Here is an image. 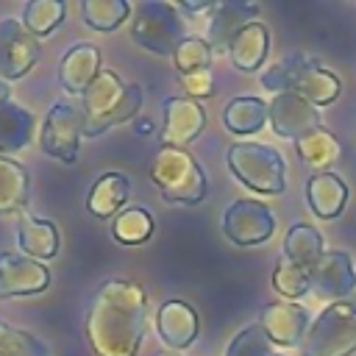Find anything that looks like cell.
Here are the masks:
<instances>
[{"label":"cell","mask_w":356,"mask_h":356,"mask_svg":"<svg viewBox=\"0 0 356 356\" xmlns=\"http://www.w3.org/2000/svg\"><path fill=\"white\" fill-rule=\"evenodd\" d=\"M267 120L281 139H292V142H298L309 131L320 128L317 106H312L309 100H303L300 95H292V92H281L267 103Z\"/></svg>","instance_id":"cell-11"},{"label":"cell","mask_w":356,"mask_h":356,"mask_svg":"<svg viewBox=\"0 0 356 356\" xmlns=\"http://www.w3.org/2000/svg\"><path fill=\"white\" fill-rule=\"evenodd\" d=\"M172 61H175V70H178L181 75L197 72V70H209L211 47H209V42L200 39V36H186V39L175 47Z\"/></svg>","instance_id":"cell-33"},{"label":"cell","mask_w":356,"mask_h":356,"mask_svg":"<svg viewBox=\"0 0 356 356\" xmlns=\"http://www.w3.org/2000/svg\"><path fill=\"white\" fill-rule=\"evenodd\" d=\"M111 234H114V239L122 242V245H139V242H145V239L153 234V217H150V211H145V209H139V206L125 209V211L114 220Z\"/></svg>","instance_id":"cell-31"},{"label":"cell","mask_w":356,"mask_h":356,"mask_svg":"<svg viewBox=\"0 0 356 356\" xmlns=\"http://www.w3.org/2000/svg\"><path fill=\"white\" fill-rule=\"evenodd\" d=\"M259 325L264 328L267 339L284 348H292L303 339L309 325V312L298 303H267L261 309Z\"/></svg>","instance_id":"cell-15"},{"label":"cell","mask_w":356,"mask_h":356,"mask_svg":"<svg viewBox=\"0 0 356 356\" xmlns=\"http://www.w3.org/2000/svg\"><path fill=\"white\" fill-rule=\"evenodd\" d=\"M81 136H83V108H78L70 100H56L42 122V134H39L42 150L64 164H72L78 159Z\"/></svg>","instance_id":"cell-8"},{"label":"cell","mask_w":356,"mask_h":356,"mask_svg":"<svg viewBox=\"0 0 356 356\" xmlns=\"http://www.w3.org/2000/svg\"><path fill=\"white\" fill-rule=\"evenodd\" d=\"M161 111H164V122H161V134H159L161 147L186 150V145H192L206 125L203 106L189 97H167Z\"/></svg>","instance_id":"cell-12"},{"label":"cell","mask_w":356,"mask_h":356,"mask_svg":"<svg viewBox=\"0 0 356 356\" xmlns=\"http://www.w3.org/2000/svg\"><path fill=\"white\" fill-rule=\"evenodd\" d=\"M222 122L231 134H256L267 122V103L261 97H234L222 111Z\"/></svg>","instance_id":"cell-26"},{"label":"cell","mask_w":356,"mask_h":356,"mask_svg":"<svg viewBox=\"0 0 356 356\" xmlns=\"http://www.w3.org/2000/svg\"><path fill=\"white\" fill-rule=\"evenodd\" d=\"M147 325V295L139 284L108 278L86 312V339L95 356H136Z\"/></svg>","instance_id":"cell-1"},{"label":"cell","mask_w":356,"mask_h":356,"mask_svg":"<svg viewBox=\"0 0 356 356\" xmlns=\"http://www.w3.org/2000/svg\"><path fill=\"white\" fill-rule=\"evenodd\" d=\"M178 81H181L184 92L189 95V100H195V97H211V95H214V75H211V70L186 72V75H181Z\"/></svg>","instance_id":"cell-35"},{"label":"cell","mask_w":356,"mask_h":356,"mask_svg":"<svg viewBox=\"0 0 356 356\" xmlns=\"http://www.w3.org/2000/svg\"><path fill=\"white\" fill-rule=\"evenodd\" d=\"M273 356H278V353H273Z\"/></svg>","instance_id":"cell-38"},{"label":"cell","mask_w":356,"mask_h":356,"mask_svg":"<svg viewBox=\"0 0 356 356\" xmlns=\"http://www.w3.org/2000/svg\"><path fill=\"white\" fill-rule=\"evenodd\" d=\"M323 253H325V250H323V236H320L317 228H312V225H306V222H298V225H292V228L286 231V236H284V250H281L284 259H289V261H295V264L312 270V267L320 261Z\"/></svg>","instance_id":"cell-25"},{"label":"cell","mask_w":356,"mask_h":356,"mask_svg":"<svg viewBox=\"0 0 356 356\" xmlns=\"http://www.w3.org/2000/svg\"><path fill=\"white\" fill-rule=\"evenodd\" d=\"M33 131H36V120L25 106L14 100L0 106V156L28 147L33 139Z\"/></svg>","instance_id":"cell-21"},{"label":"cell","mask_w":356,"mask_h":356,"mask_svg":"<svg viewBox=\"0 0 356 356\" xmlns=\"http://www.w3.org/2000/svg\"><path fill=\"white\" fill-rule=\"evenodd\" d=\"M39 53H42L39 39L28 33V28L19 19L14 17L0 19V78L3 81H17L28 75L39 61Z\"/></svg>","instance_id":"cell-10"},{"label":"cell","mask_w":356,"mask_h":356,"mask_svg":"<svg viewBox=\"0 0 356 356\" xmlns=\"http://www.w3.org/2000/svg\"><path fill=\"white\" fill-rule=\"evenodd\" d=\"M11 97H8V86H6V81L0 78V106H6Z\"/></svg>","instance_id":"cell-36"},{"label":"cell","mask_w":356,"mask_h":356,"mask_svg":"<svg viewBox=\"0 0 356 356\" xmlns=\"http://www.w3.org/2000/svg\"><path fill=\"white\" fill-rule=\"evenodd\" d=\"M306 203L320 220H334L348 203V186L334 172H314L306 181Z\"/></svg>","instance_id":"cell-20"},{"label":"cell","mask_w":356,"mask_h":356,"mask_svg":"<svg viewBox=\"0 0 356 356\" xmlns=\"http://www.w3.org/2000/svg\"><path fill=\"white\" fill-rule=\"evenodd\" d=\"M273 286H275V292H281L289 300L303 298L309 292V286H312V270L278 256L275 270H273Z\"/></svg>","instance_id":"cell-30"},{"label":"cell","mask_w":356,"mask_h":356,"mask_svg":"<svg viewBox=\"0 0 356 356\" xmlns=\"http://www.w3.org/2000/svg\"><path fill=\"white\" fill-rule=\"evenodd\" d=\"M225 356H273V342L267 339L264 328L259 323L245 325L228 345Z\"/></svg>","instance_id":"cell-34"},{"label":"cell","mask_w":356,"mask_h":356,"mask_svg":"<svg viewBox=\"0 0 356 356\" xmlns=\"http://www.w3.org/2000/svg\"><path fill=\"white\" fill-rule=\"evenodd\" d=\"M64 14H67L64 0H31L22 8V25L28 28V33L39 39V36L53 33L61 25Z\"/></svg>","instance_id":"cell-28"},{"label":"cell","mask_w":356,"mask_h":356,"mask_svg":"<svg viewBox=\"0 0 356 356\" xmlns=\"http://www.w3.org/2000/svg\"><path fill=\"white\" fill-rule=\"evenodd\" d=\"M50 284V273L42 261L19 253H0V300L39 295Z\"/></svg>","instance_id":"cell-13"},{"label":"cell","mask_w":356,"mask_h":356,"mask_svg":"<svg viewBox=\"0 0 356 356\" xmlns=\"http://www.w3.org/2000/svg\"><path fill=\"white\" fill-rule=\"evenodd\" d=\"M17 245L31 259H53L58 253V228L42 217H22L17 225Z\"/></svg>","instance_id":"cell-23"},{"label":"cell","mask_w":356,"mask_h":356,"mask_svg":"<svg viewBox=\"0 0 356 356\" xmlns=\"http://www.w3.org/2000/svg\"><path fill=\"white\" fill-rule=\"evenodd\" d=\"M261 86L273 89L275 95H281V92L300 95L312 106L334 103L339 97V89H342L339 78L334 72H328L323 64H317L314 58H309L306 53L284 56L281 61L267 67L261 72Z\"/></svg>","instance_id":"cell-3"},{"label":"cell","mask_w":356,"mask_h":356,"mask_svg":"<svg viewBox=\"0 0 356 356\" xmlns=\"http://www.w3.org/2000/svg\"><path fill=\"white\" fill-rule=\"evenodd\" d=\"M275 231V217L267 209V203L261 200H234L225 214H222V234L234 242V245H261L273 236Z\"/></svg>","instance_id":"cell-9"},{"label":"cell","mask_w":356,"mask_h":356,"mask_svg":"<svg viewBox=\"0 0 356 356\" xmlns=\"http://www.w3.org/2000/svg\"><path fill=\"white\" fill-rule=\"evenodd\" d=\"M270 53V31L264 22L245 25L228 44V58L239 72H256Z\"/></svg>","instance_id":"cell-19"},{"label":"cell","mask_w":356,"mask_h":356,"mask_svg":"<svg viewBox=\"0 0 356 356\" xmlns=\"http://www.w3.org/2000/svg\"><path fill=\"white\" fill-rule=\"evenodd\" d=\"M356 353V303L337 300L325 306L303 334L300 356H350Z\"/></svg>","instance_id":"cell-6"},{"label":"cell","mask_w":356,"mask_h":356,"mask_svg":"<svg viewBox=\"0 0 356 356\" xmlns=\"http://www.w3.org/2000/svg\"><path fill=\"white\" fill-rule=\"evenodd\" d=\"M81 14H83V22L95 31H117L128 14H131V6L125 0H83L81 3Z\"/></svg>","instance_id":"cell-29"},{"label":"cell","mask_w":356,"mask_h":356,"mask_svg":"<svg viewBox=\"0 0 356 356\" xmlns=\"http://www.w3.org/2000/svg\"><path fill=\"white\" fill-rule=\"evenodd\" d=\"M156 328L167 348H189L197 337V312L184 300H167L156 314Z\"/></svg>","instance_id":"cell-17"},{"label":"cell","mask_w":356,"mask_h":356,"mask_svg":"<svg viewBox=\"0 0 356 356\" xmlns=\"http://www.w3.org/2000/svg\"><path fill=\"white\" fill-rule=\"evenodd\" d=\"M150 181L167 203L195 206L206 197V172L195 156L181 147H159L150 164Z\"/></svg>","instance_id":"cell-4"},{"label":"cell","mask_w":356,"mask_h":356,"mask_svg":"<svg viewBox=\"0 0 356 356\" xmlns=\"http://www.w3.org/2000/svg\"><path fill=\"white\" fill-rule=\"evenodd\" d=\"M0 356H50V348L31 331L0 320Z\"/></svg>","instance_id":"cell-32"},{"label":"cell","mask_w":356,"mask_h":356,"mask_svg":"<svg viewBox=\"0 0 356 356\" xmlns=\"http://www.w3.org/2000/svg\"><path fill=\"white\" fill-rule=\"evenodd\" d=\"M228 170L239 184L259 195H278L286 186V167L275 147L261 142H236L228 147Z\"/></svg>","instance_id":"cell-5"},{"label":"cell","mask_w":356,"mask_h":356,"mask_svg":"<svg viewBox=\"0 0 356 356\" xmlns=\"http://www.w3.org/2000/svg\"><path fill=\"white\" fill-rule=\"evenodd\" d=\"M28 170L14 159L0 156V217L22 211L28 203Z\"/></svg>","instance_id":"cell-24"},{"label":"cell","mask_w":356,"mask_h":356,"mask_svg":"<svg viewBox=\"0 0 356 356\" xmlns=\"http://www.w3.org/2000/svg\"><path fill=\"white\" fill-rule=\"evenodd\" d=\"M97 72H100V50L89 42H78L61 56L58 83L70 95H83L89 83L97 78Z\"/></svg>","instance_id":"cell-16"},{"label":"cell","mask_w":356,"mask_h":356,"mask_svg":"<svg viewBox=\"0 0 356 356\" xmlns=\"http://www.w3.org/2000/svg\"><path fill=\"white\" fill-rule=\"evenodd\" d=\"M131 39L156 56H172L175 47L186 39V22L172 3L147 0L134 14Z\"/></svg>","instance_id":"cell-7"},{"label":"cell","mask_w":356,"mask_h":356,"mask_svg":"<svg viewBox=\"0 0 356 356\" xmlns=\"http://www.w3.org/2000/svg\"><path fill=\"white\" fill-rule=\"evenodd\" d=\"M259 14V6L256 3H214L211 8V17H209V47H217V50H228L231 39L253 22V17Z\"/></svg>","instance_id":"cell-18"},{"label":"cell","mask_w":356,"mask_h":356,"mask_svg":"<svg viewBox=\"0 0 356 356\" xmlns=\"http://www.w3.org/2000/svg\"><path fill=\"white\" fill-rule=\"evenodd\" d=\"M128 192H131V184L122 172H103L95 186L89 189V197H86V209L89 214L106 220L111 214H117L125 200H128Z\"/></svg>","instance_id":"cell-22"},{"label":"cell","mask_w":356,"mask_h":356,"mask_svg":"<svg viewBox=\"0 0 356 356\" xmlns=\"http://www.w3.org/2000/svg\"><path fill=\"white\" fill-rule=\"evenodd\" d=\"M83 108V136H100L111 125L134 120L142 108V86L122 83V78L111 70H100L89 89L81 95Z\"/></svg>","instance_id":"cell-2"},{"label":"cell","mask_w":356,"mask_h":356,"mask_svg":"<svg viewBox=\"0 0 356 356\" xmlns=\"http://www.w3.org/2000/svg\"><path fill=\"white\" fill-rule=\"evenodd\" d=\"M159 356H178V353H159Z\"/></svg>","instance_id":"cell-37"},{"label":"cell","mask_w":356,"mask_h":356,"mask_svg":"<svg viewBox=\"0 0 356 356\" xmlns=\"http://www.w3.org/2000/svg\"><path fill=\"white\" fill-rule=\"evenodd\" d=\"M320 300L337 303L339 298L350 295L356 289V267L348 253L342 250H325L320 261L312 267V286Z\"/></svg>","instance_id":"cell-14"},{"label":"cell","mask_w":356,"mask_h":356,"mask_svg":"<svg viewBox=\"0 0 356 356\" xmlns=\"http://www.w3.org/2000/svg\"><path fill=\"white\" fill-rule=\"evenodd\" d=\"M295 150H298L300 161H303L309 170H320V172H323V170L339 156V142L334 139L331 131L314 128V131H309L306 136H300V139L295 142Z\"/></svg>","instance_id":"cell-27"}]
</instances>
